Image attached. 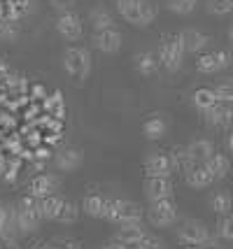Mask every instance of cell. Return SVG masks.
Segmentation results:
<instances>
[{"instance_id": "1", "label": "cell", "mask_w": 233, "mask_h": 249, "mask_svg": "<svg viewBox=\"0 0 233 249\" xmlns=\"http://www.w3.org/2000/svg\"><path fill=\"white\" fill-rule=\"evenodd\" d=\"M63 70H66V75L70 79L84 82L91 72V54L84 47L70 44L66 52H63Z\"/></svg>"}, {"instance_id": "2", "label": "cell", "mask_w": 233, "mask_h": 249, "mask_svg": "<svg viewBox=\"0 0 233 249\" xmlns=\"http://www.w3.org/2000/svg\"><path fill=\"white\" fill-rule=\"evenodd\" d=\"M14 214H17V228L19 233H35L40 224H42V214H40V205H37V198L33 196H23L19 198V203L14 207Z\"/></svg>"}, {"instance_id": "3", "label": "cell", "mask_w": 233, "mask_h": 249, "mask_svg": "<svg viewBox=\"0 0 233 249\" xmlns=\"http://www.w3.org/2000/svg\"><path fill=\"white\" fill-rule=\"evenodd\" d=\"M184 54H187V49H184V44H182V37L179 35H166L161 44H159V61L163 65V70L168 72H178L182 63H184Z\"/></svg>"}, {"instance_id": "4", "label": "cell", "mask_w": 233, "mask_h": 249, "mask_svg": "<svg viewBox=\"0 0 233 249\" xmlns=\"http://www.w3.org/2000/svg\"><path fill=\"white\" fill-rule=\"evenodd\" d=\"M147 219L149 224L156 228H168L178 221V205L173 203V198H163V200H154L149 203L147 210Z\"/></svg>"}, {"instance_id": "5", "label": "cell", "mask_w": 233, "mask_h": 249, "mask_svg": "<svg viewBox=\"0 0 233 249\" xmlns=\"http://www.w3.org/2000/svg\"><path fill=\"white\" fill-rule=\"evenodd\" d=\"M56 33L66 40V42H79L84 37V23L72 10L61 12L56 19Z\"/></svg>"}, {"instance_id": "6", "label": "cell", "mask_w": 233, "mask_h": 249, "mask_svg": "<svg viewBox=\"0 0 233 249\" xmlns=\"http://www.w3.org/2000/svg\"><path fill=\"white\" fill-rule=\"evenodd\" d=\"M178 238L182 245H203V242L212 240V235L203 221H198V219H187V221L179 224Z\"/></svg>"}, {"instance_id": "7", "label": "cell", "mask_w": 233, "mask_h": 249, "mask_svg": "<svg viewBox=\"0 0 233 249\" xmlns=\"http://www.w3.org/2000/svg\"><path fill=\"white\" fill-rule=\"evenodd\" d=\"M93 47L98 49L100 54H117L122 49V33L117 31V26L112 28H103V31H93V37H91Z\"/></svg>"}, {"instance_id": "8", "label": "cell", "mask_w": 233, "mask_h": 249, "mask_svg": "<svg viewBox=\"0 0 233 249\" xmlns=\"http://www.w3.org/2000/svg\"><path fill=\"white\" fill-rule=\"evenodd\" d=\"M226 65H229L226 52H208V54H198V58H196V70L200 75H217Z\"/></svg>"}, {"instance_id": "9", "label": "cell", "mask_w": 233, "mask_h": 249, "mask_svg": "<svg viewBox=\"0 0 233 249\" xmlns=\"http://www.w3.org/2000/svg\"><path fill=\"white\" fill-rule=\"evenodd\" d=\"M170 173H173L170 154L154 152L144 159V175L147 177H170Z\"/></svg>"}, {"instance_id": "10", "label": "cell", "mask_w": 233, "mask_h": 249, "mask_svg": "<svg viewBox=\"0 0 233 249\" xmlns=\"http://www.w3.org/2000/svg\"><path fill=\"white\" fill-rule=\"evenodd\" d=\"M144 196H147L149 203L163 200V198H173V182L168 177H147V182H144Z\"/></svg>"}, {"instance_id": "11", "label": "cell", "mask_w": 233, "mask_h": 249, "mask_svg": "<svg viewBox=\"0 0 233 249\" xmlns=\"http://www.w3.org/2000/svg\"><path fill=\"white\" fill-rule=\"evenodd\" d=\"M82 161H84V154L79 152L77 147H63V149L54 156V165L58 170H63V173L77 170L79 165H82Z\"/></svg>"}, {"instance_id": "12", "label": "cell", "mask_w": 233, "mask_h": 249, "mask_svg": "<svg viewBox=\"0 0 233 249\" xmlns=\"http://www.w3.org/2000/svg\"><path fill=\"white\" fill-rule=\"evenodd\" d=\"M114 7L126 23H131L135 28H144L143 17H140V0H114Z\"/></svg>"}, {"instance_id": "13", "label": "cell", "mask_w": 233, "mask_h": 249, "mask_svg": "<svg viewBox=\"0 0 233 249\" xmlns=\"http://www.w3.org/2000/svg\"><path fill=\"white\" fill-rule=\"evenodd\" d=\"M179 37H182V44L189 54H203V49L210 44V37L198 28H187V31L179 33Z\"/></svg>"}, {"instance_id": "14", "label": "cell", "mask_w": 233, "mask_h": 249, "mask_svg": "<svg viewBox=\"0 0 233 249\" xmlns=\"http://www.w3.org/2000/svg\"><path fill=\"white\" fill-rule=\"evenodd\" d=\"M56 186H58V182H56V177H52V175H37V177H33L31 182H28V196H33V198H45V196H52L56 191Z\"/></svg>"}, {"instance_id": "15", "label": "cell", "mask_w": 233, "mask_h": 249, "mask_svg": "<svg viewBox=\"0 0 233 249\" xmlns=\"http://www.w3.org/2000/svg\"><path fill=\"white\" fill-rule=\"evenodd\" d=\"M215 182L212 173L205 168V163H194L187 170V184L191 189H208Z\"/></svg>"}, {"instance_id": "16", "label": "cell", "mask_w": 233, "mask_h": 249, "mask_svg": "<svg viewBox=\"0 0 233 249\" xmlns=\"http://www.w3.org/2000/svg\"><path fill=\"white\" fill-rule=\"evenodd\" d=\"M205 121H208V126H212V128H229L233 124V119H231L229 107H226V103H215L205 112Z\"/></svg>"}, {"instance_id": "17", "label": "cell", "mask_w": 233, "mask_h": 249, "mask_svg": "<svg viewBox=\"0 0 233 249\" xmlns=\"http://www.w3.org/2000/svg\"><path fill=\"white\" fill-rule=\"evenodd\" d=\"M135 70L140 72L143 77H154L159 70H161V61L154 52H140L135 54Z\"/></svg>"}, {"instance_id": "18", "label": "cell", "mask_w": 233, "mask_h": 249, "mask_svg": "<svg viewBox=\"0 0 233 249\" xmlns=\"http://www.w3.org/2000/svg\"><path fill=\"white\" fill-rule=\"evenodd\" d=\"M144 235H147V228L143 226V221H133V224H122L114 238L122 240V242H126V245H133V247H135V245H138Z\"/></svg>"}, {"instance_id": "19", "label": "cell", "mask_w": 233, "mask_h": 249, "mask_svg": "<svg viewBox=\"0 0 233 249\" xmlns=\"http://www.w3.org/2000/svg\"><path fill=\"white\" fill-rule=\"evenodd\" d=\"M187 154L194 163H205L212 154H215V144H212V140H208V138H198V140H194L187 147Z\"/></svg>"}, {"instance_id": "20", "label": "cell", "mask_w": 233, "mask_h": 249, "mask_svg": "<svg viewBox=\"0 0 233 249\" xmlns=\"http://www.w3.org/2000/svg\"><path fill=\"white\" fill-rule=\"evenodd\" d=\"M133 221H143V207L133 203V200H119V212L114 224H133Z\"/></svg>"}, {"instance_id": "21", "label": "cell", "mask_w": 233, "mask_h": 249, "mask_svg": "<svg viewBox=\"0 0 233 249\" xmlns=\"http://www.w3.org/2000/svg\"><path fill=\"white\" fill-rule=\"evenodd\" d=\"M205 168L212 173V177H215V182L217 179H224L226 175L231 173V161H229V156L226 154H212L210 159L205 161Z\"/></svg>"}, {"instance_id": "22", "label": "cell", "mask_w": 233, "mask_h": 249, "mask_svg": "<svg viewBox=\"0 0 233 249\" xmlns=\"http://www.w3.org/2000/svg\"><path fill=\"white\" fill-rule=\"evenodd\" d=\"M89 23H91L93 31L112 28V26H114V17H112V12L108 10V7L96 5V7H91V12H89Z\"/></svg>"}, {"instance_id": "23", "label": "cell", "mask_w": 233, "mask_h": 249, "mask_svg": "<svg viewBox=\"0 0 233 249\" xmlns=\"http://www.w3.org/2000/svg\"><path fill=\"white\" fill-rule=\"evenodd\" d=\"M37 205H40V214H42V219H47V221H56L58 212H61V205H63V198L52 194V196L40 198Z\"/></svg>"}, {"instance_id": "24", "label": "cell", "mask_w": 233, "mask_h": 249, "mask_svg": "<svg viewBox=\"0 0 233 249\" xmlns=\"http://www.w3.org/2000/svg\"><path fill=\"white\" fill-rule=\"evenodd\" d=\"M33 0H5V17L21 21L23 17H28L33 12Z\"/></svg>"}, {"instance_id": "25", "label": "cell", "mask_w": 233, "mask_h": 249, "mask_svg": "<svg viewBox=\"0 0 233 249\" xmlns=\"http://www.w3.org/2000/svg\"><path fill=\"white\" fill-rule=\"evenodd\" d=\"M191 103H194V107L198 109V112H208V109L215 105V103H219L217 96H215V89H196L194 93H191Z\"/></svg>"}, {"instance_id": "26", "label": "cell", "mask_w": 233, "mask_h": 249, "mask_svg": "<svg viewBox=\"0 0 233 249\" xmlns=\"http://www.w3.org/2000/svg\"><path fill=\"white\" fill-rule=\"evenodd\" d=\"M166 121L161 119V117H149V119L144 121V126H143V133H144V138L147 140H159V138H163L166 135Z\"/></svg>"}, {"instance_id": "27", "label": "cell", "mask_w": 233, "mask_h": 249, "mask_svg": "<svg viewBox=\"0 0 233 249\" xmlns=\"http://www.w3.org/2000/svg\"><path fill=\"white\" fill-rule=\"evenodd\" d=\"M210 207H212V212L215 214H229L231 212V207H233V198L229 191H217V194H212L210 198Z\"/></svg>"}, {"instance_id": "28", "label": "cell", "mask_w": 233, "mask_h": 249, "mask_svg": "<svg viewBox=\"0 0 233 249\" xmlns=\"http://www.w3.org/2000/svg\"><path fill=\"white\" fill-rule=\"evenodd\" d=\"M19 21L17 19H10V17H2L0 19V42H14L19 37Z\"/></svg>"}, {"instance_id": "29", "label": "cell", "mask_w": 233, "mask_h": 249, "mask_svg": "<svg viewBox=\"0 0 233 249\" xmlns=\"http://www.w3.org/2000/svg\"><path fill=\"white\" fill-rule=\"evenodd\" d=\"M103 205H105V198L98 194H91L84 198V203H82V210H84V214H89V217H96L98 219L103 214Z\"/></svg>"}, {"instance_id": "30", "label": "cell", "mask_w": 233, "mask_h": 249, "mask_svg": "<svg viewBox=\"0 0 233 249\" xmlns=\"http://www.w3.org/2000/svg\"><path fill=\"white\" fill-rule=\"evenodd\" d=\"M170 161H173V170H184V173L194 165V161L189 159V154H187V147H175L170 152Z\"/></svg>"}, {"instance_id": "31", "label": "cell", "mask_w": 233, "mask_h": 249, "mask_svg": "<svg viewBox=\"0 0 233 249\" xmlns=\"http://www.w3.org/2000/svg\"><path fill=\"white\" fill-rule=\"evenodd\" d=\"M79 217V207L72 203V200H63V205H61V212H58V217L56 221L58 224H75Z\"/></svg>"}, {"instance_id": "32", "label": "cell", "mask_w": 233, "mask_h": 249, "mask_svg": "<svg viewBox=\"0 0 233 249\" xmlns=\"http://www.w3.org/2000/svg\"><path fill=\"white\" fill-rule=\"evenodd\" d=\"M198 0H166V7L173 14H179V17H187L191 12L196 10Z\"/></svg>"}, {"instance_id": "33", "label": "cell", "mask_w": 233, "mask_h": 249, "mask_svg": "<svg viewBox=\"0 0 233 249\" xmlns=\"http://www.w3.org/2000/svg\"><path fill=\"white\" fill-rule=\"evenodd\" d=\"M205 10L212 17H226L233 12V0H205Z\"/></svg>"}, {"instance_id": "34", "label": "cell", "mask_w": 233, "mask_h": 249, "mask_svg": "<svg viewBox=\"0 0 233 249\" xmlns=\"http://www.w3.org/2000/svg\"><path fill=\"white\" fill-rule=\"evenodd\" d=\"M140 17H143V26H152L159 17V7L154 0H140Z\"/></svg>"}, {"instance_id": "35", "label": "cell", "mask_w": 233, "mask_h": 249, "mask_svg": "<svg viewBox=\"0 0 233 249\" xmlns=\"http://www.w3.org/2000/svg\"><path fill=\"white\" fill-rule=\"evenodd\" d=\"M217 235L226 242H233V214H222L219 221H217Z\"/></svg>"}, {"instance_id": "36", "label": "cell", "mask_w": 233, "mask_h": 249, "mask_svg": "<svg viewBox=\"0 0 233 249\" xmlns=\"http://www.w3.org/2000/svg\"><path fill=\"white\" fill-rule=\"evenodd\" d=\"M215 96H217L219 103L231 105L233 103V82H222V84H217V87H215Z\"/></svg>"}, {"instance_id": "37", "label": "cell", "mask_w": 233, "mask_h": 249, "mask_svg": "<svg viewBox=\"0 0 233 249\" xmlns=\"http://www.w3.org/2000/svg\"><path fill=\"white\" fill-rule=\"evenodd\" d=\"M117 212H119V198H108L105 205H103V214H100V219L114 221V219H117Z\"/></svg>"}, {"instance_id": "38", "label": "cell", "mask_w": 233, "mask_h": 249, "mask_svg": "<svg viewBox=\"0 0 233 249\" xmlns=\"http://www.w3.org/2000/svg\"><path fill=\"white\" fill-rule=\"evenodd\" d=\"M135 247L138 249H166V245H163V240H159L156 235H149V233H147Z\"/></svg>"}, {"instance_id": "39", "label": "cell", "mask_w": 233, "mask_h": 249, "mask_svg": "<svg viewBox=\"0 0 233 249\" xmlns=\"http://www.w3.org/2000/svg\"><path fill=\"white\" fill-rule=\"evenodd\" d=\"M47 107L52 109V117H61L63 114V98H61V93H54V96L47 98Z\"/></svg>"}, {"instance_id": "40", "label": "cell", "mask_w": 233, "mask_h": 249, "mask_svg": "<svg viewBox=\"0 0 233 249\" xmlns=\"http://www.w3.org/2000/svg\"><path fill=\"white\" fill-rule=\"evenodd\" d=\"M49 5L58 12H68V10H72V7L77 5V0H49Z\"/></svg>"}, {"instance_id": "41", "label": "cell", "mask_w": 233, "mask_h": 249, "mask_svg": "<svg viewBox=\"0 0 233 249\" xmlns=\"http://www.w3.org/2000/svg\"><path fill=\"white\" fill-rule=\"evenodd\" d=\"M0 249H21L17 238H0Z\"/></svg>"}, {"instance_id": "42", "label": "cell", "mask_w": 233, "mask_h": 249, "mask_svg": "<svg viewBox=\"0 0 233 249\" xmlns=\"http://www.w3.org/2000/svg\"><path fill=\"white\" fill-rule=\"evenodd\" d=\"M103 249H135L133 245H126V242H122V240H110V242H108V245H105V247Z\"/></svg>"}, {"instance_id": "43", "label": "cell", "mask_w": 233, "mask_h": 249, "mask_svg": "<svg viewBox=\"0 0 233 249\" xmlns=\"http://www.w3.org/2000/svg\"><path fill=\"white\" fill-rule=\"evenodd\" d=\"M198 249H222L219 247V242H215V240H208V242H203V245H196Z\"/></svg>"}, {"instance_id": "44", "label": "cell", "mask_w": 233, "mask_h": 249, "mask_svg": "<svg viewBox=\"0 0 233 249\" xmlns=\"http://www.w3.org/2000/svg\"><path fill=\"white\" fill-rule=\"evenodd\" d=\"M226 149H229V154H233V130L226 135Z\"/></svg>"}, {"instance_id": "45", "label": "cell", "mask_w": 233, "mask_h": 249, "mask_svg": "<svg viewBox=\"0 0 233 249\" xmlns=\"http://www.w3.org/2000/svg\"><path fill=\"white\" fill-rule=\"evenodd\" d=\"M2 17H5V2L0 0V19H2Z\"/></svg>"}, {"instance_id": "46", "label": "cell", "mask_w": 233, "mask_h": 249, "mask_svg": "<svg viewBox=\"0 0 233 249\" xmlns=\"http://www.w3.org/2000/svg\"><path fill=\"white\" fill-rule=\"evenodd\" d=\"M229 40H231V42H233V26H231V28H229Z\"/></svg>"}, {"instance_id": "47", "label": "cell", "mask_w": 233, "mask_h": 249, "mask_svg": "<svg viewBox=\"0 0 233 249\" xmlns=\"http://www.w3.org/2000/svg\"><path fill=\"white\" fill-rule=\"evenodd\" d=\"M35 249H52V245H40V247H35Z\"/></svg>"}, {"instance_id": "48", "label": "cell", "mask_w": 233, "mask_h": 249, "mask_svg": "<svg viewBox=\"0 0 233 249\" xmlns=\"http://www.w3.org/2000/svg\"><path fill=\"white\" fill-rule=\"evenodd\" d=\"M179 249H198L196 245H187V247H179Z\"/></svg>"}, {"instance_id": "49", "label": "cell", "mask_w": 233, "mask_h": 249, "mask_svg": "<svg viewBox=\"0 0 233 249\" xmlns=\"http://www.w3.org/2000/svg\"><path fill=\"white\" fill-rule=\"evenodd\" d=\"M229 112H231V119H233V103H231V105H229Z\"/></svg>"}, {"instance_id": "50", "label": "cell", "mask_w": 233, "mask_h": 249, "mask_svg": "<svg viewBox=\"0 0 233 249\" xmlns=\"http://www.w3.org/2000/svg\"><path fill=\"white\" fill-rule=\"evenodd\" d=\"M52 249H61V247H58V245H52Z\"/></svg>"}]
</instances>
